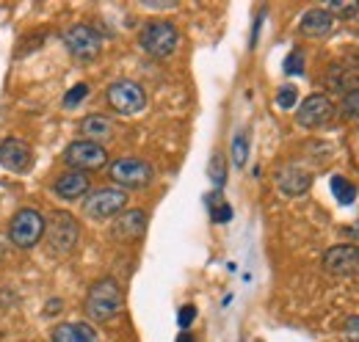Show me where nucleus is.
Segmentation results:
<instances>
[{"label": "nucleus", "instance_id": "1", "mask_svg": "<svg viewBox=\"0 0 359 342\" xmlns=\"http://www.w3.org/2000/svg\"><path fill=\"white\" fill-rule=\"evenodd\" d=\"M86 312L91 320L97 323H108L122 312V290L114 279H100L89 290L86 299Z\"/></svg>", "mask_w": 359, "mask_h": 342}, {"label": "nucleus", "instance_id": "2", "mask_svg": "<svg viewBox=\"0 0 359 342\" xmlns=\"http://www.w3.org/2000/svg\"><path fill=\"white\" fill-rule=\"evenodd\" d=\"M45 235H47L50 254L67 256L75 252L78 238H81V229H78V221L69 213H55L50 218V224H45Z\"/></svg>", "mask_w": 359, "mask_h": 342}, {"label": "nucleus", "instance_id": "3", "mask_svg": "<svg viewBox=\"0 0 359 342\" xmlns=\"http://www.w3.org/2000/svg\"><path fill=\"white\" fill-rule=\"evenodd\" d=\"M177 42H180L177 28H175L172 22H163V20L147 22V25L141 28V34H138L141 50H144L147 55H152V58H166V55H172V53L177 50Z\"/></svg>", "mask_w": 359, "mask_h": 342}, {"label": "nucleus", "instance_id": "4", "mask_svg": "<svg viewBox=\"0 0 359 342\" xmlns=\"http://www.w3.org/2000/svg\"><path fill=\"white\" fill-rule=\"evenodd\" d=\"M45 218L39 210H20V213L11 218V226H8V238H11V243L14 246H20V249H31V246H36L39 240H42V235H45Z\"/></svg>", "mask_w": 359, "mask_h": 342}, {"label": "nucleus", "instance_id": "5", "mask_svg": "<svg viewBox=\"0 0 359 342\" xmlns=\"http://www.w3.org/2000/svg\"><path fill=\"white\" fill-rule=\"evenodd\" d=\"M108 105H111L116 114L133 116L138 111H144L147 94H144V88L138 83H133V81H116V83L108 88Z\"/></svg>", "mask_w": 359, "mask_h": 342}, {"label": "nucleus", "instance_id": "6", "mask_svg": "<svg viewBox=\"0 0 359 342\" xmlns=\"http://www.w3.org/2000/svg\"><path fill=\"white\" fill-rule=\"evenodd\" d=\"M64 160H67V166H72L75 171H94L105 166L108 155H105V149H102L100 144L83 138V141H75V144L67 146Z\"/></svg>", "mask_w": 359, "mask_h": 342}, {"label": "nucleus", "instance_id": "7", "mask_svg": "<svg viewBox=\"0 0 359 342\" xmlns=\"http://www.w3.org/2000/svg\"><path fill=\"white\" fill-rule=\"evenodd\" d=\"M111 179L122 188H144L152 182V166L141 158H119L111 166Z\"/></svg>", "mask_w": 359, "mask_h": 342}, {"label": "nucleus", "instance_id": "8", "mask_svg": "<svg viewBox=\"0 0 359 342\" xmlns=\"http://www.w3.org/2000/svg\"><path fill=\"white\" fill-rule=\"evenodd\" d=\"M64 44L67 50L78 58V61H91L100 55L102 50V39L100 34L91 28V25H72L67 34H64Z\"/></svg>", "mask_w": 359, "mask_h": 342}, {"label": "nucleus", "instance_id": "9", "mask_svg": "<svg viewBox=\"0 0 359 342\" xmlns=\"http://www.w3.org/2000/svg\"><path fill=\"white\" fill-rule=\"evenodd\" d=\"M125 202H128L125 191H119V188H100V191H94L86 199V215L94 218V221L114 218L116 213H122Z\"/></svg>", "mask_w": 359, "mask_h": 342}, {"label": "nucleus", "instance_id": "10", "mask_svg": "<svg viewBox=\"0 0 359 342\" xmlns=\"http://www.w3.org/2000/svg\"><path fill=\"white\" fill-rule=\"evenodd\" d=\"M332 116H334V105H332V100L323 97V94L307 97V100L299 105V111H296V122H299L302 128H320V125L332 122Z\"/></svg>", "mask_w": 359, "mask_h": 342}, {"label": "nucleus", "instance_id": "11", "mask_svg": "<svg viewBox=\"0 0 359 342\" xmlns=\"http://www.w3.org/2000/svg\"><path fill=\"white\" fill-rule=\"evenodd\" d=\"M323 268L332 276H357L359 273V246H334L323 254Z\"/></svg>", "mask_w": 359, "mask_h": 342}, {"label": "nucleus", "instance_id": "12", "mask_svg": "<svg viewBox=\"0 0 359 342\" xmlns=\"http://www.w3.org/2000/svg\"><path fill=\"white\" fill-rule=\"evenodd\" d=\"M0 166L8 171H25L31 166V146L17 138L3 141L0 144Z\"/></svg>", "mask_w": 359, "mask_h": 342}, {"label": "nucleus", "instance_id": "13", "mask_svg": "<svg viewBox=\"0 0 359 342\" xmlns=\"http://www.w3.org/2000/svg\"><path fill=\"white\" fill-rule=\"evenodd\" d=\"M276 185L287 196H302V193L310 191L313 177H310V171L299 169V166H287V169H282L276 174Z\"/></svg>", "mask_w": 359, "mask_h": 342}, {"label": "nucleus", "instance_id": "14", "mask_svg": "<svg viewBox=\"0 0 359 342\" xmlns=\"http://www.w3.org/2000/svg\"><path fill=\"white\" fill-rule=\"evenodd\" d=\"M332 28H334V17L326 11V8H310L304 17H302V22H299V31L304 34V36H326V34H332Z\"/></svg>", "mask_w": 359, "mask_h": 342}, {"label": "nucleus", "instance_id": "15", "mask_svg": "<svg viewBox=\"0 0 359 342\" xmlns=\"http://www.w3.org/2000/svg\"><path fill=\"white\" fill-rule=\"evenodd\" d=\"M144 229H147V213H144V210L122 213L119 221L114 224V235L122 238V240H135V238H141Z\"/></svg>", "mask_w": 359, "mask_h": 342}, {"label": "nucleus", "instance_id": "16", "mask_svg": "<svg viewBox=\"0 0 359 342\" xmlns=\"http://www.w3.org/2000/svg\"><path fill=\"white\" fill-rule=\"evenodd\" d=\"M86 191H89V177H86L83 171H69V174H64V177L55 182V193H58L61 199H67V202L81 199Z\"/></svg>", "mask_w": 359, "mask_h": 342}, {"label": "nucleus", "instance_id": "17", "mask_svg": "<svg viewBox=\"0 0 359 342\" xmlns=\"http://www.w3.org/2000/svg\"><path fill=\"white\" fill-rule=\"evenodd\" d=\"M53 342H97V334L86 323H64L53 331Z\"/></svg>", "mask_w": 359, "mask_h": 342}, {"label": "nucleus", "instance_id": "18", "mask_svg": "<svg viewBox=\"0 0 359 342\" xmlns=\"http://www.w3.org/2000/svg\"><path fill=\"white\" fill-rule=\"evenodd\" d=\"M81 132L86 135V141H94V144H100V146H102V141H111V135H114V125H111V119H108V116H89V119H83Z\"/></svg>", "mask_w": 359, "mask_h": 342}, {"label": "nucleus", "instance_id": "19", "mask_svg": "<svg viewBox=\"0 0 359 342\" xmlns=\"http://www.w3.org/2000/svg\"><path fill=\"white\" fill-rule=\"evenodd\" d=\"M329 83L334 86L337 91H343V94H351V88H357L359 86V75L357 72H351V69L334 67V69H332V75H329Z\"/></svg>", "mask_w": 359, "mask_h": 342}, {"label": "nucleus", "instance_id": "20", "mask_svg": "<svg viewBox=\"0 0 359 342\" xmlns=\"http://www.w3.org/2000/svg\"><path fill=\"white\" fill-rule=\"evenodd\" d=\"M329 185H332V193H334V199H337L340 205H351V202H354L357 191H354V185H351V182H348L346 177L334 174V177L329 179Z\"/></svg>", "mask_w": 359, "mask_h": 342}, {"label": "nucleus", "instance_id": "21", "mask_svg": "<svg viewBox=\"0 0 359 342\" xmlns=\"http://www.w3.org/2000/svg\"><path fill=\"white\" fill-rule=\"evenodd\" d=\"M326 11H329L332 17L340 14V17H346V20H354V17H359V3L357 0H332Z\"/></svg>", "mask_w": 359, "mask_h": 342}, {"label": "nucleus", "instance_id": "22", "mask_svg": "<svg viewBox=\"0 0 359 342\" xmlns=\"http://www.w3.org/2000/svg\"><path fill=\"white\" fill-rule=\"evenodd\" d=\"M246 158H249V138L246 132H238L232 138V160L235 166H246Z\"/></svg>", "mask_w": 359, "mask_h": 342}, {"label": "nucleus", "instance_id": "23", "mask_svg": "<svg viewBox=\"0 0 359 342\" xmlns=\"http://www.w3.org/2000/svg\"><path fill=\"white\" fill-rule=\"evenodd\" d=\"M208 205H210V210H213V221H219V224H226L229 218H232V207L222 202V196L219 193H213V196H208Z\"/></svg>", "mask_w": 359, "mask_h": 342}, {"label": "nucleus", "instance_id": "24", "mask_svg": "<svg viewBox=\"0 0 359 342\" xmlns=\"http://www.w3.org/2000/svg\"><path fill=\"white\" fill-rule=\"evenodd\" d=\"M340 111H343V116H346V119L357 122L359 119V91H351V94H346V97H343Z\"/></svg>", "mask_w": 359, "mask_h": 342}, {"label": "nucleus", "instance_id": "25", "mask_svg": "<svg viewBox=\"0 0 359 342\" xmlns=\"http://www.w3.org/2000/svg\"><path fill=\"white\" fill-rule=\"evenodd\" d=\"M86 97H89V86L78 83L75 88H69V94L64 97V108H75V105H81Z\"/></svg>", "mask_w": 359, "mask_h": 342}, {"label": "nucleus", "instance_id": "26", "mask_svg": "<svg viewBox=\"0 0 359 342\" xmlns=\"http://www.w3.org/2000/svg\"><path fill=\"white\" fill-rule=\"evenodd\" d=\"M224 174H226L224 158H222V155H216V158L210 160V179L216 182V188H222V185H224Z\"/></svg>", "mask_w": 359, "mask_h": 342}, {"label": "nucleus", "instance_id": "27", "mask_svg": "<svg viewBox=\"0 0 359 342\" xmlns=\"http://www.w3.org/2000/svg\"><path fill=\"white\" fill-rule=\"evenodd\" d=\"M296 97H299V94H296V88H293V86H282V91L276 94V105L287 111V108H293V105H296Z\"/></svg>", "mask_w": 359, "mask_h": 342}, {"label": "nucleus", "instance_id": "28", "mask_svg": "<svg viewBox=\"0 0 359 342\" xmlns=\"http://www.w3.org/2000/svg\"><path fill=\"white\" fill-rule=\"evenodd\" d=\"M304 58H302V53H290L287 58H285V72L287 75H302L304 72Z\"/></svg>", "mask_w": 359, "mask_h": 342}, {"label": "nucleus", "instance_id": "29", "mask_svg": "<svg viewBox=\"0 0 359 342\" xmlns=\"http://www.w3.org/2000/svg\"><path fill=\"white\" fill-rule=\"evenodd\" d=\"M194 317H196V306H191V303H188V306H182V309H180V329H188V326H191V323H194Z\"/></svg>", "mask_w": 359, "mask_h": 342}, {"label": "nucleus", "instance_id": "30", "mask_svg": "<svg viewBox=\"0 0 359 342\" xmlns=\"http://www.w3.org/2000/svg\"><path fill=\"white\" fill-rule=\"evenodd\" d=\"M346 340L348 342H359V317H348L346 320Z\"/></svg>", "mask_w": 359, "mask_h": 342}, {"label": "nucleus", "instance_id": "31", "mask_svg": "<svg viewBox=\"0 0 359 342\" xmlns=\"http://www.w3.org/2000/svg\"><path fill=\"white\" fill-rule=\"evenodd\" d=\"M177 342H194V337H191L188 331H182V334H180V337H177Z\"/></svg>", "mask_w": 359, "mask_h": 342}]
</instances>
